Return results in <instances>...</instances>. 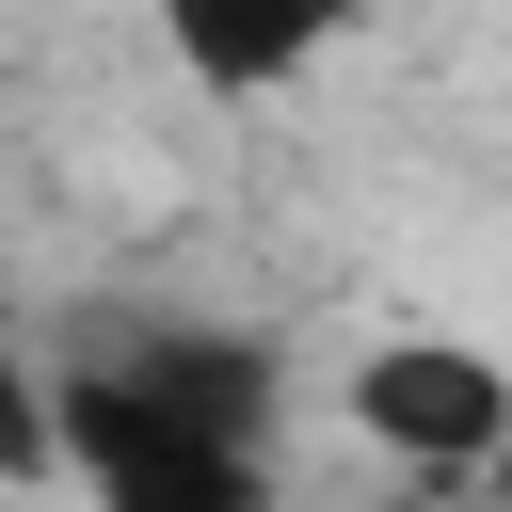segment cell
<instances>
[{"mask_svg": "<svg viewBox=\"0 0 512 512\" xmlns=\"http://www.w3.org/2000/svg\"><path fill=\"white\" fill-rule=\"evenodd\" d=\"M64 496L80 512H272V336L256 320H192V304H128L96 320L64 368Z\"/></svg>", "mask_w": 512, "mask_h": 512, "instance_id": "obj_1", "label": "cell"}, {"mask_svg": "<svg viewBox=\"0 0 512 512\" xmlns=\"http://www.w3.org/2000/svg\"><path fill=\"white\" fill-rule=\"evenodd\" d=\"M336 416H352L384 464H416V480H464V496L512 464V368H496L480 336H432V320L368 336V352L336 368Z\"/></svg>", "mask_w": 512, "mask_h": 512, "instance_id": "obj_2", "label": "cell"}, {"mask_svg": "<svg viewBox=\"0 0 512 512\" xmlns=\"http://www.w3.org/2000/svg\"><path fill=\"white\" fill-rule=\"evenodd\" d=\"M160 48H176L224 112H256V96H288V80H320V64H336V16H192V0H176V16H160Z\"/></svg>", "mask_w": 512, "mask_h": 512, "instance_id": "obj_3", "label": "cell"}, {"mask_svg": "<svg viewBox=\"0 0 512 512\" xmlns=\"http://www.w3.org/2000/svg\"><path fill=\"white\" fill-rule=\"evenodd\" d=\"M0 512H80V496H0Z\"/></svg>", "mask_w": 512, "mask_h": 512, "instance_id": "obj_4", "label": "cell"}, {"mask_svg": "<svg viewBox=\"0 0 512 512\" xmlns=\"http://www.w3.org/2000/svg\"><path fill=\"white\" fill-rule=\"evenodd\" d=\"M480 496H496V512H512V464H496V480H480Z\"/></svg>", "mask_w": 512, "mask_h": 512, "instance_id": "obj_5", "label": "cell"}, {"mask_svg": "<svg viewBox=\"0 0 512 512\" xmlns=\"http://www.w3.org/2000/svg\"><path fill=\"white\" fill-rule=\"evenodd\" d=\"M432 512H496V496H432Z\"/></svg>", "mask_w": 512, "mask_h": 512, "instance_id": "obj_6", "label": "cell"}]
</instances>
